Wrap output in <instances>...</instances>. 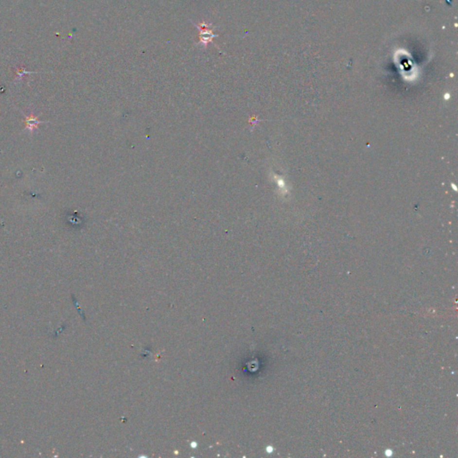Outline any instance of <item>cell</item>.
Returning a JSON list of instances; mask_svg holds the SVG:
<instances>
[{"instance_id":"1","label":"cell","mask_w":458,"mask_h":458,"mask_svg":"<svg viewBox=\"0 0 458 458\" xmlns=\"http://www.w3.org/2000/svg\"><path fill=\"white\" fill-rule=\"evenodd\" d=\"M194 24L201 32L200 41L199 42L203 46H206L210 42H212L213 38L218 36L217 34H213L212 25L211 24H208L206 22H202V23H199V24L194 23Z\"/></svg>"},{"instance_id":"2","label":"cell","mask_w":458,"mask_h":458,"mask_svg":"<svg viewBox=\"0 0 458 458\" xmlns=\"http://www.w3.org/2000/svg\"><path fill=\"white\" fill-rule=\"evenodd\" d=\"M22 112V111H21ZM23 117H24V122H25V128L24 130H28L31 134H33L34 130L38 128L39 123H48L50 122H44V121H39V116H34V113H32L30 116H26L23 112H22Z\"/></svg>"},{"instance_id":"3","label":"cell","mask_w":458,"mask_h":458,"mask_svg":"<svg viewBox=\"0 0 458 458\" xmlns=\"http://www.w3.org/2000/svg\"><path fill=\"white\" fill-rule=\"evenodd\" d=\"M451 187H452L453 190L455 191V192H458V187H457V185H455V184H451Z\"/></svg>"}]
</instances>
